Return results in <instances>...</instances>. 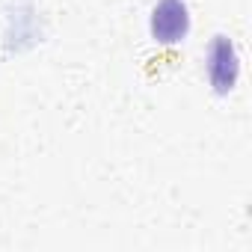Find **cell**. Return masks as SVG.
Returning a JSON list of instances; mask_svg holds the SVG:
<instances>
[{
	"label": "cell",
	"instance_id": "2",
	"mask_svg": "<svg viewBox=\"0 0 252 252\" xmlns=\"http://www.w3.org/2000/svg\"><path fill=\"white\" fill-rule=\"evenodd\" d=\"M190 30V12L184 0H160L152 12V36L160 45H175Z\"/></svg>",
	"mask_w": 252,
	"mask_h": 252
},
{
	"label": "cell",
	"instance_id": "1",
	"mask_svg": "<svg viewBox=\"0 0 252 252\" xmlns=\"http://www.w3.org/2000/svg\"><path fill=\"white\" fill-rule=\"evenodd\" d=\"M240 74V60L234 51V42L228 36H217L208 51V77L217 95H228L237 83Z\"/></svg>",
	"mask_w": 252,
	"mask_h": 252
}]
</instances>
